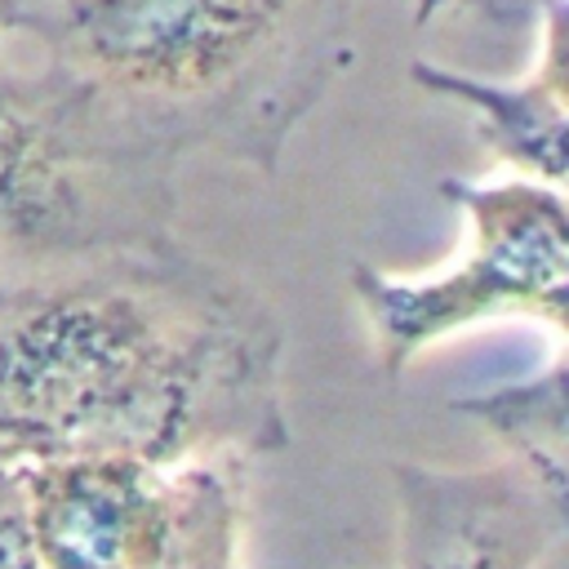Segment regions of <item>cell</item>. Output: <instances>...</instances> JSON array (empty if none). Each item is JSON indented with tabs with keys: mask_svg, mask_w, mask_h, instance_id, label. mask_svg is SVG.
<instances>
[{
	"mask_svg": "<svg viewBox=\"0 0 569 569\" xmlns=\"http://www.w3.org/2000/svg\"><path fill=\"white\" fill-rule=\"evenodd\" d=\"M289 440L276 307L178 236L0 284V462L178 471Z\"/></svg>",
	"mask_w": 569,
	"mask_h": 569,
	"instance_id": "6da1fadb",
	"label": "cell"
},
{
	"mask_svg": "<svg viewBox=\"0 0 569 569\" xmlns=\"http://www.w3.org/2000/svg\"><path fill=\"white\" fill-rule=\"evenodd\" d=\"M356 0H44L18 31L173 160L276 173L351 67Z\"/></svg>",
	"mask_w": 569,
	"mask_h": 569,
	"instance_id": "7a4b0ae2",
	"label": "cell"
},
{
	"mask_svg": "<svg viewBox=\"0 0 569 569\" xmlns=\"http://www.w3.org/2000/svg\"><path fill=\"white\" fill-rule=\"evenodd\" d=\"M178 164L22 31L0 36V284L173 236Z\"/></svg>",
	"mask_w": 569,
	"mask_h": 569,
	"instance_id": "3957f363",
	"label": "cell"
},
{
	"mask_svg": "<svg viewBox=\"0 0 569 569\" xmlns=\"http://www.w3.org/2000/svg\"><path fill=\"white\" fill-rule=\"evenodd\" d=\"M440 196L467 213L471 244L440 276H387L351 267V293L369 325L378 369L400 373L422 347L462 329L525 316L565 333L569 298V204L565 191L533 178H445Z\"/></svg>",
	"mask_w": 569,
	"mask_h": 569,
	"instance_id": "277c9868",
	"label": "cell"
},
{
	"mask_svg": "<svg viewBox=\"0 0 569 569\" xmlns=\"http://www.w3.org/2000/svg\"><path fill=\"white\" fill-rule=\"evenodd\" d=\"M400 569H538L569 529V493L516 462L445 471L391 462Z\"/></svg>",
	"mask_w": 569,
	"mask_h": 569,
	"instance_id": "5b68a950",
	"label": "cell"
},
{
	"mask_svg": "<svg viewBox=\"0 0 569 569\" xmlns=\"http://www.w3.org/2000/svg\"><path fill=\"white\" fill-rule=\"evenodd\" d=\"M36 569H164L173 471L138 458H49L18 467Z\"/></svg>",
	"mask_w": 569,
	"mask_h": 569,
	"instance_id": "8992f818",
	"label": "cell"
},
{
	"mask_svg": "<svg viewBox=\"0 0 569 569\" xmlns=\"http://www.w3.org/2000/svg\"><path fill=\"white\" fill-rule=\"evenodd\" d=\"M538 67L533 76L507 84V80H480L458 67H440L427 58L409 62V80L436 98H449L476 116L480 142L516 173L533 182H565V147H569V120H565V40H569V0H547L538 13Z\"/></svg>",
	"mask_w": 569,
	"mask_h": 569,
	"instance_id": "52a82bcc",
	"label": "cell"
},
{
	"mask_svg": "<svg viewBox=\"0 0 569 569\" xmlns=\"http://www.w3.org/2000/svg\"><path fill=\"white\" fill-rule=\"evenodd\" d=\"M449 409L489 431L502 445L507 462L529 471L538 485L569 493V378L560 351L547 369L502 387H485L476 396H458Z\"/></svg>",
	"mask_w": 569,
	"mask_h": 569,
	"instance_id": "ba28073f",
	"label": "cell"
},
{
	"mask_svg": "<svg viewBox=\"0 0 569 569\" xmlns=\"http://www.w3.org/2000/svg\"><path fill=\"white\" fill-rule=\"evenodd\" d=\"M240 458L187 462L173 471V538L164 569H240Z\"/></svg>",
	"mask_w": 569,
	"mask_h": 569,
	"instance_id": "9c48e42d",
	"label": "cell"
},
{
	"mask_svg": "<svg viewBox=\"0 0 569 569\" xmlns=\"http://www.w3.org/2000/svg\"><path fill=\"white\" fill-rule=\"evenodd\" d=\"M0 569H36L27 542V511H22V480L18 467L0 462Z\"/></svg>",
	"mask_w": 569,
	"mask_h": 569,
	"instance_id": "30bf717a",
	"label": "cell"
},
{
	"mask_svg": "<svg viewBox=\"0 0 569 569\" xmlns=\"http://www.w3.org/2000/svg\"><path fill=\"white\" fill-rule=\"evenodd\" d=\"M449 9H467V13H480L489 22H516V4L511 0H413V22H431Z\"/></svg>",
	"mask_w": 569,
	"mask_h": 569,
	"instance_id": "8fae6325",
	"label": "cell"
},
{
	"mask_svg": "<svg viewBox=\"0 0 569 569\" xmlns=\"http://www.w3.org/2000/svg\"><path fill=\"white\" fill-rule=\"evenodd\" d=\"M40 4H44V0H0V36H4V31H18Z\"/></svg>",
	"mask_w": 569,
	"mask_h": 569,
	"instance_id": "7c38bea8",
	"label": "cell"
}]
</instances>
